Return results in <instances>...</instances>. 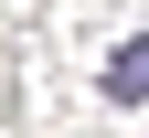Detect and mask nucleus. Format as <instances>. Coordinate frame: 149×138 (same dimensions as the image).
<instances>
[{
  "label": "nucleus",
  "mask_w": 149,
  "mask_h": 138,
  "mask_svg": "<svg viewBox=\"0 0 149 138\" xmlns=\"http://www.w3.org/2000/svg\"><path fill=\"white\" fill-rule=\"evenodd\" d=\"M107 106H149V32L107 53Z\"/></svg>",
  "instance_id": "nucleus-1"
}]
</instances>
